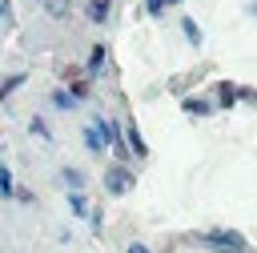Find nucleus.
Returning <instances> with one entry per match:
<instances>
[{
  "label": "nucleus",
  "mask_w": 257,
  "mask_h": 253,
  "mask_svg": "<svg viewBox=\"0 0 257 253\" xmlns=\"http://www.w3.org/2000/svg\"><path fill=\"white\" fill-rule=\"evenodd\" d=\"M133 185H137V177H133V169H128L124 161H116V165H108V169H104V189H108L112 197L128 193Z\"/></svg>",
  "instance_id": "nucleus-2"
},
{
  "label": "nucleus",
  "mask_w": 257,
  "mask_h": 253,
  "mask_svg": "<svg viewBox=\"0 0 257 253\" xmlns=\"http://www.w3.org/2000/svg\"><path fill=\"white\" fill-rule=\"evenodd\" d=\"M28 133H32V137H40V141H48V145H52V129H48V124H44V116H32V120H28Z\"/></svg>",
  "instance_id": "nucleus-16"
},
{
  "label": "nucleus",
  "mask_w": 257,
  "mask_h": 253,
  "mask_svg": "<svg viewBox=\"0 0 257 253\" xmlns=\"http://www.w3.org/2000/svg\"><path fill=\"white\" fill-rule=\"evenodd\" d=\"M181 108H185L189 116H213V100H205V96H185Z\"/></svg>",
  "instance_id": "nucleus-8"
},
{
  "label": "nucleus",
  "mask_w": 257,
  "mask_h": 253,
  "mask_svg": "<svg viewBox=\"0 0 257 253\" xmlns=\"http://www.w3.org/2000/svg\"><path fill=\"white\" fill-rule=\"evenodd\" d=\"M249 12H253V16H257V0H249Z\"/></svg>",
  "instance_id": "nucleus-22"
},
{
  "label": "nucleus",
  "mask_w": 257,
  "mask_h": 253,
  "mask_svg": "<svg viewBox=\"0 0 257 253\" xmlns=\"http://www.w3.org/2000/svg\"><path fill=\"white\" fill-rule=\"evenodd\" d=\"M60 181L68 189H84V173H76V169H60Z\"/></svg>",
  "instance_id": "nucleus-18"
},
{
  "label": "nucleus",
  "mask_w": 257,
  "mask_h": 253,
  "mask_svg": "<svg viewBox=\"0 0 257 253\" xmlns=\"http://www.w3.org/2000/svg\"><path fill=\"white\" fill-rule=\"evenodd\" d=\"M0 153H4V145H0Z\"/></svg>",
  "instance_id": "nucleus-23"
},
{
  "label": "nucleus",
  "mask_w": 257,
  "mask_h": 253,
  "mask_svg": "<svg viewBox=\"0 0 257 253\" xmlns=\"http://www.w3.org/2000/svg\"><path fill=\"white\" fill-rule=\"evenodd\" d=\"M128 253H149V249L145 245H128Z\"/></svg>",
  "instance_id": "nucleus-21"
},
{
  "label": "nucleus",
  "mask_w": 257,
  "mask_h": 253,
  "mask_svg": "<svg viewBox=\"0 0 257 253\" xmlns=\"http://www.w3.org/2000/svg\"><path fill=\"white\" fill-rule=\"evenodd\" d=\"M124 145H128V149H133V157H141V161H145V157H149V145H145V137H141V129H137V124H133V120H128V124H124Z\"/></svg>",
  "instance_id": "nucleus-5"
},
{
  "label": "nucleus",
  "mask_w": 257,
  "mask_h": 253,
  "mask_svg": "<svg viewBox=\"0 0 257 253\" xmlns=\"http://www.w3.org/2000/svg\"><path fill=\"white\" fill-rule=\"evenodd\" d=\"M68 205H72V213H76V217H88V213H92V209H88V201H84V193H80V189H68Z\"/></svg>",
  "instance_id": "nucleus-14"
},
{
  "label": "nucleus",
  "mask_w": 257,
  "mask_h": 253,
  "mask_svg": "<svg viewBox=\"0 0 257 253\" xmlns=\"http://www.w3.org/2000/svg\"><path fill=\"white\" fill-rule=\"evenodd\" d=\"M72 76H80V68H76V64H64V68H60V80H72Z\"/></svg>",
  "instance_id": "nucleus-20"
},
{
  "label": "nucleus",
  "mask_w": 257,
  "mask_h": 253,
  "mask_svg": "<svg viewBox=\"0 0 257 253\" xmlns=\"http://www.w3.org/2000/svg\"><path fill=\"white\" fill-rule=\"evenodd\" d=\"M52 104H56V108H64V112H68V108H76V96H72V92H68V88H52Z\"/></svg>",
  "instance_id": "nucleus-15"
},
{
  "label": "nucleus",
  "mask_w": 257,
  "mask_h": 253,
  "mask_svg": "<svg viewBox=\"0 0 257 253\" xmlns=\"http://www.w3.org/2000/svg\"><path fill=\"white\" fill-rule=\"evenodd\" d=\"M104 60H108V44H92L88 48V60H84V76H96L104 68Z\"/></svg>",
  "instance_id": "nucleus-4"
},
{
  "label": "nucleus",
  "mask_w": 257,
  "mask_h": 253,
  "mask_svg": "<svg viewBox=\"0 0 257 253\" xmlns=\"http://www.w3.org/2000/svg\"><path fill=\"white\" fill-rule=\"evenodd\" d=\"M0 24H16V8H12V0H0Z\"/></svg>",
  "instance_id": "nucleus-19"
},
{
  "label": "nucleus",
  "mask_w": 257,
  "mask_h": 253,
  "mask_svg": "<svg viewBox=\"0 0 257 253\" xmlns=\"http://www.w3.org/2000/svg\"><path fill=\"white\" fill-rule=\"evenodd\" d=\"M213 92H217V104H221V108H233V104H237V80H217Z\"/></svg>",
  "instance_id": "nucleus-6"
},
{
  "label": "nucleus",
  "mask_w": 257,
  "mask_h": 253,
  "mask_svg": "<svg viewBox=\"0 0 257 253\" xmlns=\"http://www.w3.org/2000/svg\"><path fill=\"white\" fill-rule=\"evenodd\" d=\"M0 40H4V32H0Z\"/></svg>",
  "instance_id": "nucleus-24"
},
{
  "label": "nucleus",
  "mask_w": 257,
  "mask_h": 253,
  "mask_svg": "<svg viewBox=\"0 0 257 253\" xmlns=\"http://www.w3.org/2000/svg\"><path fill=\"white\" fill-rule=\"evenodd\" d=\"M177 24H181V32H185V40H189L193 48H201V44H205V32H201V24H197L193 16H181Z\"/></svg>",
  "instance_id": "nucleus-7"
},
{
  "label": "nucleus",
  "mask_w": 257,
  "mask_h": 253,
  "mask_svg": "<svg viewBox=\"0 0 257 253\" xmlns=\"http://www.w3.org/2000/svg\"><path fill=\"white\" fill-rule=\"evenodd\" d=\"M177 4H185V0H145V12L153 16V20H161L169 8H177Z\"/></svg>",
  "instance_id": "nucleus-13"
},
{
  "label": "nucleus",
  "mask_w": 257,
  "mask_h": 253,
  "mask_svg": "<svg viewBox=\"0 0 257 253\" xmlns=\"http://www.w3.org/2000/svg\"><path fill=\"white\" fill-rule=\"evenodd\" d=\"M84 20L108 24V20H112V0H84Z\"/></svg>",
  "instance_id": "nucleus-3"
},
{
  "label": "nucleus",
  "mask_w": 257,
  "mask_h": 253,
  "mask_svg": "<svg viewBox=\"0 0 257 253\" xmlns=\"http://www.w3.org/2000/svg\"><path fill=\"white\" fill-rule=\"evenodd\" d=\"M80 137H84V145H88V153H92V157H100V153H104V149H108V145H104V137H100V129H96V124H88V129H84V133H80Z\"/></svg>",
  "instance_id": "nucleus-10"
},
{
  "label": "nucleus",
  "mask_w": 257,
  "mask_h": 253,
  "mask_svg": "<svg viewBox=\"0 0 257 253\" xmlns=\"http://www.w3.org/2000/svg\"><path fill=\"white\" fill-rule=\"evenodd\" d=\"M0 197H16V185H12V169L0 165Z\"/></svg>",
  "instance_id": "nucleus-17"
},
{
  "label": "nucleus",
  "mask_w": 257,
  "mask_h": 253,
  "mask_svg": "<svg viewBox=\"0 0 257 253\" xmlns=\"http://www.w3.org/2000/svg\"><path fill=\"white\" fill-rule=\"evenodd\" d=\"M189 241L201 245V249H217V253H249L245 237L233 233V229H205V233H193Z\"/></svg>",
  "instance_id": "nucleus-1"
},
{
  "label": "nucleus",
  "mask_w": 257,
  "mask_h": 253,
  "mask_svg": "<svg viewBox=\"0 0 257 253\" xmlns=\"http://www.w3.org/2000/svg\"><path fill=\"white\" fill-rule=\"evenodd\" d=\"M88 80H92V76H84V72H80V76H72V80H64V84H68V92L76 96V104L92 96V84H88Z\"/></svg>",
  "instance_id": "nucleus-9"
},
{
  "label": "nucleus",
  "mask_w": 257,
  "mask_h": 253,
  "mask_svg": "<svg viewBox=\"0 0 257 253\" xmlns=\"http://www.w3.org/2000/svg\"><path fill=\"white\" fill-rule=\"evenodd\" d=\"M24 80H28V72H8V76H0V100H8Z\"/></svg>",
  "instance_id": "nucleus-11"
},
{
  "label": "nucleus",
  "mask_w": 257,
  "mask_h": 253,
  "mask_svg": "<svg viewBox=\"0 0 257 253\" xmlns=\"http://www.w3.org/2000/svg\"><path fill=\"white\" fill-rule=\"evenodd\" d=\"M40 8H44L52 20H64V16H68V8H72V0H40Z\"/></svg>",
  "instance_id": "nucleus-12"
}]
</instances>
